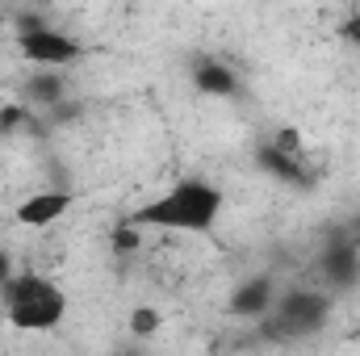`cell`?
<instances>
[{
    "label": "cell",
    "instance_id": "cell-1",
    "mask_svg": "<svg viewBox=\"0 0 360 356\" xmlns=\"http://www.w3.org/2000/svg\"><path fill=\"white\" fill-rule=\"evenodd\" d=\"M222 189L201 177H184L143 201L130 214L134 231H168V235H210L222 218Z\"/></svg>",
    "mask_w": 360,
    "mask_h": 356
},
{
    "label": "cell",
    "instance_id": "cell-2",
    "mask_svg": "<svg viewBox=\"0 0 360 356\" xmlns=\"http://www.w3.org/2000/svg\"><path fill=\"white\" fill-rule=\"evenodd\" d=\"M0 314L13 331H55L68 319V289L46 272H13L0 285Z\"/></svg>",
    "mask_w": 360,
    "mask_h": 356
},
{
    "label": "cell",
    "instance_id": "cell-3",
    "mask_svg": "<svg viewBox=\"0 0 360 356\" xmlns=\"http://www.w3.org/2000/svg\"><path fill=\"white\" fill-rule=\"evenodd\" d=\"M331 319V302L327 293H314V289H289L272 302V310L260 319L269 340H306L314 331H323Z\"/></svg>",
    "mask_w": 360,
    "mask_h": 356
},
{
    "label": "cell",
    "instance_id": "cell-4",
    "mask_svg": "<svg viewBox=\"0 0 360 356\" xmlns=\"http://www.w3.org/2000/svg\"><path fill=\"white\" fill-rule=\"evenodd\" d=\"M17 51H21L25 63H34V68H42V72L68 68V63H76V59L84 55L72 34L51 30V25H30V30H21V34H17Z\"/></svg>",
    "mask_w": 360,
    "mask_h": 356
},
{
    "label": "cell",
    "instance_id": "cell-5",
    "mask_svg": "<svg viewBox=\"0 0 360 356\" xmlns=\"http://www.w3.org/2000/svg\"><path fill=\"white\" fill-rule=\"evenodd\" d=\"M72 205H76V197H72L68 189H38V193H30L25 201H17L13 222H17V227H30V231H46V227H55Z\"/></svg>",
    "mask_w": 360,
    "mask_h": 356
},
{
    "label": "cell",
    "instance_id": "cell-6",
    "mask_svg": "<svg viewBox=\"0 0 360 356\" xmlns=\"http://www.w3.org/2000/svg\"><path fill=\"white\" fill-rule=\"evenodd\" d=\"M272 302H276V293H272V281H269V276H256V281H248V285H239V289L231 293V314L264 319V314L272 310Z\"/></svg>",
    "mask_w": 360,
    "mask_h": 356
},
{
    "label": "cell",
    "instance_id": "cell-7",
    "mask_svg": "<svg viewBox=\"0 0 360 356\" xmlns=\"http://www.w3.org/2000/svg\"><path fill=\"white\" fill-rule=\"evenodd\" d=\"M193 84H197V92H205V96H231V92L239 89L235 72H231L226 63H218V59H197Z\"/></svg>",
    "mask_w": 360,
    "mask_h": 356
},
{
    "label": "cell",
    "instance_id": "cell-8",
    "mask_svg": "<svg viewBox=\"0 0 360 356\" xmlns=\"http://www.w3.org/2000/svg\"><path fill=\"white\" fill-rule=\"evenodd\" d=\"M130 331H134V336H155V331H160V314H155L151 306H139V310L130 314Z\"/></svg>",
    "mask_w": 360,
    "mask_h": 356
},
{
    "label": "cell",
    "instance_id": "cell-9",
    "mask_svg": "<svg viewBox=\"0 0 360 356\" xmlns=\"http://www.w3.org/2000/svg\"><path fill=\"white\" fill-rule=\"evenodd\" d=\"M8 276H13V260H8V256H4V252H0V285H4V281H8Z\"/></svg>",
    "mask_w": 360,
    "mask_h": 356
},
{
    "label": "cell",
    "instance_id": "cell-10",
    "mask_svg": "<svg viewBox=\"0 0 360 356\" xmlns=\"http://www.w3.org/2000/svg\"><path fill=\"white\" fill-rule=\"evenodd\" d=\"M348 38H352V42H360V17L352 21V25H348Z\"/></svg>",
    "mask_w": 360,
    "mask_h": 356
},
{
    "label": "cell",
    "instance_id": "cell-11",
    "mask_svg": "<svg viewBox=\"0 0 360 356\" xmlns=\"http://www.w3.org/2000/svg\"><path fill=\"white\" fill-rule=\"evenodd\" d=\"M0 134H4V122H0Z\"/></svg>",
    "mask_w": 360,
    "mask_h": 356
}]
</instances>
